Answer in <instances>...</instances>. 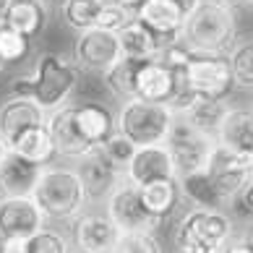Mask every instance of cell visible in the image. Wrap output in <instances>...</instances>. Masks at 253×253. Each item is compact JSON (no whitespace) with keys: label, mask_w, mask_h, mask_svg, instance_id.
Instances as JSON below:
<instances>
[{"label":"cell","mask_w":253,"mask_h":253,"mask_svg":"<svg viewBox=\"0 0 253 253\" xmlns=\"http://www.w3.org/2000/svg\"><path fill=\"white\" fill-rule=\"evenodd\" d=\"M217 144L253 159V110L230 107L217 130Z\"/></svg>","instance_id":"44dd1931"},{"label":"cell","mask_w":253,"mask_h":253,"mask_svg":"<svg viewBox=\"0 0 253 253\" xmlns=\"http://www.w3.org/2000/svg\"><path fill=\"white\" fill-rule=\"evenodd\" d=\"M172 118L175 115L167 105L133 97L123 102V107L115 118V126L136 146H152V144H165Z\"/></svg>","instance_id":"5b68a950"},{"label":"cell","mask_w":253,"mask_h":253,"mask_svg":"<svg viewBox=\"0 0 253 253\" xmlns=\"http://www.w3.org/2000/svg\"><path fill=\"white\" fill-rule=\"evenodd\" d=\"M230 68H232V81L240 89H253V40L238 42L227 52Z\"/></svg>","instance_id":"f1b7e54d"},{"label":"cell","mask_w":253,"mask_h":253,"mask_svg":"<svg viewBox=\"0 0 253 253\" xmlns=\"http://www.w3.org/2000/svg\"><path fill=\"white\" fill-rule=\"evenodd\" d=\"M102 152L107 154V159L118 167V170L126 172L130 157H133V152H136V144L130 141V138H126L123 133H120V130H115V133H112L107 141L102 144Z\"/></svg>","instance_id":"836d02e7"},{"label":"cell","mask_w":253,"mask_h":253,"mask_svg":"<svg viewBox=\"0 0 253 253\" xmlns=\"http://www.w3.org/2000/svg\"><path fill=\"white\" fill-rule=\"evenodd\" d=\"M8 154V146H5V141L3 138H0V162H3V157Z\"/></svg>","instance_id":"b9f144b4"},{"label":"cell","mask_w":253,"mask_h":253,"mask_svg":"<svg viewBox=\"0 0 253 253\" xmlns=\"http://www.w3.org/2000/svg\"><path fill=\"white\" fill-rule=\"evenodd\" d=\"M120 230L107 214H79L73 222V248L81 253H115Z\"/></svg>","instance_id":"7c38bea8"},{"label":"cell","mask_w":253,"mask_h":253,"mask_svg":"<svg viewBox=\"0 0 253 253\" xmlns=\"http://www.w3.org/2000/svg\"><path fill=\"white\" fill-rule=\"evenodd\" d=\"M79 84V68L76 63H68L58 52H44L37 58V65L29 76L16 79L13 94L32 97L44 112H52L65 105V99L73 94Z\"/></svg>","instance_id":"6da1fadb"},{"label":"cell","mask_w":253,"mask_h":253,"mask_svg":"<svg viewBox=\"0 0 253 253\" xmlns=\"http://www.w3.org/2000/svg\"><path fill=\"white\" fill-rule=\"evenodd\" d=\"M177 253H222L232 240V219L224 209H193L183 214L175 227Z\"/></svg>","instance_id":"277c9868"},{"label":"cell","mask_w":253,"mask_h":253,"mask_svg":"<svg viewBox=\"0 0 253 253\" xmlns=\"http://www.w3.org/2000/svg\"><path fill=\"white\" fill-rule=\"evenodd\" d=\"M32 199L42 209L44 219L52 222H68L76 219L86 206V191L81 185V177L76 170L68 167H42L40 180H37Z\"/></svg>","instance_id":"3957f363"},{"label":"cell","mask_w":253,"mask_h":253,"mask_svg":"<svg viewBox=\"0 0 253 253\" xmlns=\"http://www.w3.org/2000/svg\"><path fill=\"white\" fill-rule=\"evenodd\" d=\"M138 196L146 206L149 214H154L157 219H167L175 211L180 196V185H177V177H162V180H152L146 185H138Z\"/></svg>","instance_id":"cb8c5ba5"},{"label":"cell","mask_w":253,"mask_h":253,"mask_svg":"<svg viewBox=\"0 0 253 253\" xmlns=\"http://www.w3.org/2000/svg\"><path fill=\"white\" fill-rule=\"evenodd\" d=\"M8 149H11V152H16L18 157H24V159H29V162L40 165V167L52 165V159L58 157L47 126H34V128H29V130H24V133L18 136Z\"/></svg>","instance_id":"d4e9b609"},{"label":"cell","mask_w":253,"mask_h":253,"mask_svg":"<svg viewBox=\"0 0 253 253\" xmlns=\"http://www.w3.org/2000/svg\"><path fill=\"white\" fill-rule=\"evenodd\" d=\"M246 243H248V246H251V248H253V227H251V230H248V235H246Z\"/></svg>","instance_id":"7bdbcfd3"},{"label":"cell","mask_w":253,"mask_h":253,"mask_svg":"<svg viewBox=\"0 0 253 253\" xmlns=\"http://www.w3.org/2000/svg\"><path fill=\"white\" fill-rule=\"evenodd\" d=\"M105 0H63L60 3V13L63 21L76 32H86L97 26V18L102 13Z\"/></svg>","instance_id":"83f0119b"},{"label":"cell","mask_w":253,"mask_h":253,"mask_svg":"<svg viewBox=\"0 0 253 253\" xmlns=\"http://www.w3.org/2000/svg\"><path fill=\"white\" fill-rule=\"evenodd\" d=\"M126 180L138 185H146L152 180H162V177H175V167L170 152L165 144H152V146H136L133 157L126 167Z\"/></svg>","instance_id":"9a60e30c"},{"label":"cell","mask_w":253,"mask_h":253,"mask_svg":"<svg viewBox=\"0 0 253 253\" xmlns=\"http://www.w3.org/2000/svg\"><path fill=\"white\" fill-rule=\"evenodd\" d=\"M136 18L144 26H149V29L167 44V42H172L180 37L183 24L188 16L183 13V8L177 5L175 0H144V3L136 8Z\"/></svg>","instance_id":"2e32d148"},{"label":"cell","mask_w":253,"mask_h":253,"mask_svg":"<svg viewBox=\"0 0 253 253\" xmlns=\"http://www.w3.org/2000/svg\"><path fill=\"white\" fill-rule=\"evenodd\" d=\"M0 251H3V246H0Z\"/></svg>","instance_id":"c3c4849f"},{"label":"cell","mask_w":253,"mask_h":253,"mask_svg":"<svg viewBox=\"0 0 253 253\" xmlns=\"http://www.w3.org/2000/svg\"><path fill=\"white\" fill-rule=\"evenodd\" d=\"M248 5H253V0H248Z\"/></svg>","instance_id":"bcb514c9"},{"label":"cell","mask_w":253,"mask_h":253,"mask_svg":"<svg viewBox=\"0 0 253 253\" xmlns=\"http://www.w3.org/2000/svg\"><path fill=\"white\" fill-rule=\"evenodd\" d=\"M115 253H162V243L154 232H120Z\"/></svg>","instance_id":"d6a6232c"},{"label":"cell","mask_w":253,"mask_h":253,"mask_svg":"<svg viewBox=\"0 0 253 253\" xmlns=\"http://www.w3.org/2000/svg\"><path fill=\"white\" fill-rule=\"evenodd\" d=\"M211 3H217L222 8H227V11H240V8H246L248 5V0H211Z\"/></svg>","instance_id":"74e56055"},{"label":"cell","mask_w":253,"mask_h":253,"mask_svg":"<svg viewBox=\"0 0 253 253\" xmlns=\"http://www.w3.org/2000/svg\"><path fill=\"white\" fill-rule=\"evenodd\" d=\"M8 3H11V0H0V24H3V16H5V8H8Z\"/></svg>","instance_id":"60d3db41"},{"label":"cell","mask_w":253,"mask_h":253,"mask_svg":"<svg viewBox=\"0 0 253 253\" xmlns=\"http://www.w3.org/2000/svg\"><path fill=\"white\" fill-rule=\"evenodd\" d=\"M71 253H81V251H76V248H71Z\"/></svg>","instance_id":"f6af8a7d"},{"label":"cell","mask_w":253,"mask_h":253,"mask_svg":"<svg viewBox=\"0 0 253 253\" xmlns=\"http://www.w3.org/2000/svg\"><path fill=\"white\" fill-rule=\"evenodd\" d=\"M3 24L32 40L47 24V3L44 0H11L5 8Z\"/></svg>","instance_id":"603a6c76"},{"label":"cell","mask_w":253,"mask_h":253,"mask_svg":"<svg viewBox=\"0 0 253 253\" xmlns=\"http://www.w3.org/2000/svg\"><path fill=\"white\" fill-rule=\"evenodd\" d=\"M26 253H71V243L63 232L42 227L26 238Z\"/></svg>","instance_id":"1f68e13d"},{"label":"cell","mask_w":253,"mask_h":253,"mask_svg":"<svg viewBox=\"0 0 253 253\" xmlns=\"http://www.w3.org/2000/svg\"><path fill=\"white\" fill-rule=\"evenodd\" d=\"M110 3H118V5H123V8H128V11H136V8L141 5L144 0H110Z\"/></svg>","instance_id":"ab89813d"},{"label":"cell","mask_w":253,"mask_h":253,"mask_svg":"<svg viewBox=\"0 0 253 253\" xmlns=\"http://www.w3.org/2000/svg\"><path fill=\"white\" fill-rule=\"evenodd\" d=\"M136 18V11H128V8L118 5V3H105L102 5V13L97 18V29H107V32H120L128 21Z\"/></svg>","instance_id":"e575fe53"},{"label":"cell","mask_w":253,"mask_h":253,"mask_svg":"<svg viewBox=\"0 0 253 253\" xmlns=\"http://www.w3.org/2000/svg\"><path fill=\"white\" fill-rule=\"evenodd\" d=\"M227 105L224 99H196L193 105L183 112V118L188 120L193 128H199L201 133L217 138V130L222 126L224 115H227Z\"/></svg>","instance_id":"4316f807"},{"label":"cell","mask_w":253,"mask_h":253,"mask_svg":"<svg viewBox=\"0 0 253 253\" xmlns=\"http://www.w3.org/2000/svg\"><path fill=\"white\" fill-rule=\"evenodd\" d=\"M185 76L199 99H224L235 86L227 55L193 52L185 65Z\"/></svg>","instance_id":"52a82bcc"},{"label":"cell","mask_w":253,"mask_h":253,"mask_svg":"<svg viewBox=\"0 0 253 253\" xmlns=\"http://www.w3.org/2000/svg\"><path fill=\"white\" fill-rule=\"evenodd\" d=\"M44 227V214L32 196L0 199V240L3 238H32Z\"/></svg>","instance_id":"4fadbf2b"},{"label":"cell","mask_w":253,"mask_h":253,"mask_svg":"<svg viewBox=\"0 0 253 253\" xmlns=\"http://www.w3.org/2000/svg\"><path fill=\"white\" fill-rule=\"evenodd\" d=\"M175 3L183 8V13H185V16H191V13L196 11V8L201 5V0H175Z\"/></svg>","instance_id":"f35d334b"},{"label":"cell","mask_w":253,"mask_h":253,"mask_svg":"<svg viewBox=\"0 0 253 253\" xmlns=\"http://www.w3.org/2000/svg\"><path fill=\"white\" fill-rule=\"evenodd\" d=\"M206 172H209L214 188L224 199V204H232L235 196L253 180V159L222 144H214L209 162H206Z\"/></svg>","instance_id":"ba28073f"},{"label":"cell","mask_w":253,"mask_h":253,"mask_svg":"<svg viewBox=\"0 0 253 253\" xmlns=\"http://www.w3.org/2000/svg\"><path fill=\"white\" fill-rule=\"evenodd\" d=\"M3 71H5V63H3V60H0V73H3Z\"/></svg>","instance_id":"ee69618b"},{"label":"cell","mask_w":253,"mask_h":253,"mask_svg":"<svg viewBox=\"0 0 253 253\" xmlns=\"http://www.w3.org/2000/svg\"><path fill=\"white\" fill-rule=\"evenodd\" d=\"M214 144H217V138L201 133L183 115H175L170 130H167V138H165V146L170 152L172 167H175V177L206 170V162H209Z\"/></svg>","instance_id":"8992f818"},{"label":"cell","mask_w":253,"mask_h":253,"mask_svg":"<svg viewBox=\"0 0 253 253\" xmlns=\"http://www.w3.org/2000/svg\"><path fill=\"white\" fill-rule=\"evenodd\" d=\"M71 112H73V123H76L79 133L84 136L91 149L94 146H102L107 138L118 130L115 126V118L112 112L99 105V102H84V105H71Z\"/></svg>","instance_id":"d6986e66"},{"label":"cell","mask_w":253,"mask_h":253,"mask_svg":"<svg viewBox=\"0 0 253 253\" xmlns=\"http://www.w3.org/2000/svg\"><path fill=\"white\" fill-rule=\"evenodd\" d=\"M105 201H107V217L115 222L120 232H157V227H162V219H157L154 214L146 211L138 188L133 183H128L126 177Z\"/></svg>","instance_id":"9c48e42d"},{"label":"cell","mask_w":253,"mask_h":253,"mask_svg":"<svg viewBox=\"0 0 253 253\" xmlns=\"http://www.w3.org/2000/svg\"><path fill=\"white\" fill-rule=\"evenodd\" d=\"M118 42H120L123 58H128V60H152L159 55V50H162V44H165L149 26H144L138 21V18L128 21L123 29L118 32Z\"/></svg>","instance_id":"7402d4cb"},{"label":"cell","mask_w":253,"mask_h":253,"mask_svg":"<svg viewBox=\"0 0 253 253\" xmlns=\"http://www.w3.org/2000/svg\"><path fill=\"white\" fill-rule=\"evenodd\" d=\"M222 253H253V248L246 243V238H243V240H230L227 246L222 248Z\"/></svg>","instance_id":"8d00e7d4"},{"label":"cell","mask_w":253,"mask_h":253,"mask_svg":"<svg viewBox=\"0 0 253 253\" xmlns=\"http://www.w3.org/2000/svg\"><path fill=\"white\" fill-rule=\"evenodd\" d=\"M26 52H29V37L11 29L8 24H0V60L11 65V63L24 60Z\"/></svg>","instance_id":"4dcf8cb0"},{"label":"cell","mask_w":253,"mask_h":253,"mask_svg":"<svg viewBox=\"0 0 253 253\" xmlns=\"http://www.w3.org/2000/svg\"><path fill=\"white\" fill-rule=\"evenodd\" d=\"M251 110H253V107H251Z\"/></svg>","instance_id":"681fc988"},{"label":"cell","mask_w":253,"mask_h":253,"mask_svg":"<svg viewBox=\"0 0 253 253\" xmlns=\"http://www.w3.org/2000/svg\"><path fill=\"white\" fill-rule=\"evenodd\" d=\"M44 120H47L44 110L32 97L13 94L0 105V138L5 141V146H11L24 130L34 126H44Z\"/></svg>","instance_id":"5bb4252c"},{"label":"cell","mask_w":253,"mask_h":253,"mask_svg":"<svg viewBox=\"0 0 253 253\" xmlns=\"http://www.w3.org/2000/svg\"><path fill=\"white\" fill-rule=\"evenodd\" d=\"M177 185H180V196L185 201H191V206H196V209H224L227 206L206 170L177 177Z\"/></svg>","instance_id":"484cf974"},{"label":"cell","mask_w":253,"mask_h":253,"mask_svg":"<svg viewBox=\"0 0 253 253\" xmlns=\"http://www.w3.org/2000/svg\"><path fill=\"white\" fill-rule=\"evenodd\" d=\"M180 42L191 52L227 55L238 44V13L211 0H201V5L185 18Z\"/></svg>","instance_id":"7a4b0ae2"},{"label":"cell","mask_w":253,"mask_h":253,"mask_svg":"<svg viewBox=\"0 0 253 253\" xmlns=\"http://www.w3.org/2000/svg\"><path fill=\"white\" fill-rule=\"evenodd\" d=\"M40 172H42L40 165H34L8 149V154L0 162V199L32 196L37 180H40Z\"/></svg>","instance_id":"ac0fdd59"},{"label":"cell","mask_w":253,"mask_h":253,"mask_svg":"<svg viewBox=\"0 0 253 253\" xmlns=\"http://www.w3.org/2000/svg\"><path fill=\"white\" fill-rule=\"evenodd\" d=\"M120 58H123V52H120V42L115 32L97 29V26L79 32L76 44H73V63H76L79 71L105 76Z\"/></svg>","instance_id":"30bf717a"},{"label":"cell","mask_w":253,"mask_h":253,"mask_svg":"<svg viewBox=\"0 0 253 253\" xmlns=\"http://www.w3.org/2000/svg\"><path fill=\"white\" fill-rule=\"evenodd\" d=\"M44 126H47L50 136H52V144H55V152H58L60 157L79 159V157H84L86 152H91V146L84 141V136L79 133L76 123H73L71 107L52 110L50 115H47V120H44Z\"/></svg>","instance_id":"ffe728a7"},{"label":"cell","mask_w":253,"mask_h":253,"mask_svg":"<svg viewBox=\"0 0 253 253\" xmlns=\"http://www.w3.org/2000/svg\"><path fill=\"white\" fill-rule=\"evenodd\" d=\"M136 65L138 60H128V58H120L112 68L105 73V81L110 91L115 94L118 99H133V76H136Z\"/></svg>","instance_id":"f546056e"},{"label":"cell","mask_w":253,"mask_h":253,"mask_svg":"<svg viewBox=\"0 0 253 253\" xmlns=\"http://www.w3.org/2000/svg\"><path fill=\"white\" fill-rule=\"evenodd\" d=\"M76 172L81 177V185L86 191L89 201H105L107 196L118 188V183L123 180V170H118L115 165L107 159V154L102 152V146H94L91 152L76 159Z\"/></svg>","instance_id":"8fae6325"},{"label":"cell","mask_w":253,"mask_h":253,"mask_svg":"<svg viewBox=\"0 0 253 253\" xmlns=\"http://www.w3.org/2000/svg\"><path fill=\"white\" fill-rule=\"evenodd\" d=\"M105 3H110V0H105Z\"/></svg>","instance_id":"7dc6e473"},{"label":"cell","mask_w":253,"mask_h":253,"mask_svg":"<svg viewBox=\"0 0 253 253\" xmlns=\"http://www.w3.org/2000/svg\"><path fill=\"white\" fill-rule=\"evenodd\" d=\"M175 89V73L167 68L162 60H138L136 76H133V97L146 102H159L167 105Z\"/></svg>","instance_id":"e0dca14e"},{"label":"cell","mask_w":253,"mask_h":253,"mask_svg":"<svg viewBox=\"0 0 253 253\" xmlns=\"http://www.w3.org/2000/svg\"><path fill=\"white\" fill-rule=\"evenodd\" d=\"M238 206V211L243 214V217H248V219H253V180L243 188L238 196H235V201H232Z\"/></svg>","instance_id":"d590c367"}]
</instances>
